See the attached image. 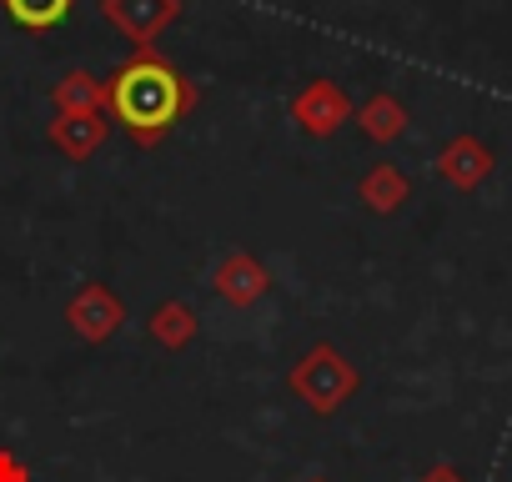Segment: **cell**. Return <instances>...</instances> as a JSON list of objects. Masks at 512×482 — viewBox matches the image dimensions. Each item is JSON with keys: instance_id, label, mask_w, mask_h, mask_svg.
Instances as JSON below:
<instances>
[{"instance_id": "4", "label": "cell", "mask_w": 512, "mask_h": 482, "mask_svg": "<svg viewBox=\"0 0 512 482\" xmlns=\"http://www.w3.org/2000/svg\"><path fill=\"white\" fill-rule=\"evenodd\" d=\"M211 287H216V297H221L226 307L246 312V307H256V302L272 292V272L256 262L251 252H231V257H221V267L211 272Z\"/></svg>"}, {"instance_id": "10", "label": "cell", "mask_w": 512, "mask_h": 482, "mask_svg": "<svg viewBox=\"0 0 512 482\" xmlns=\"http://www.w3.org/2000/svg\"><path fill=\"white\" fill-rule=\"evenodd\" d=\"M357 196L367 201V211H377V216H387V211H397L407 196H412V181L392 166V161H377L362 181H357Z\"/></svg>"}, {"instance_id": "14", "label": "cell", "mask_w": 512, "mask_h": 482, "mask_svg": "<svg viewBox=\"0 0 512 482\" xmlns=\"http://www.w3.org/2000/svg\"><path fill=\"white\" fill-rule=\"evenodd\" d=\"M0 482H31V467L11 447H0Z\"/></svg>"}, {"instance_id": "3", "label": "cell", "mask_w": 512, "mask_h": 482, "mask_svg": "<svg viewBox=\"0 0 512 482\" xmlns=\"http://www.w3.org/2000/svg\"><path fill=\"white\" fill-rule=\"evenodd\" d=\"M66 327L81 337V342H111L121 327H126V302L106 287V282H86L71 302H66Z\"/></svg>"}, {"instance_id": "7", "label": "cell", "mask_w": 512, "mask_h": 482, "mask_svg": "<svg viewBox=\"0 0 512 482\" xmlns=\"http://www.w3.org/2000/svg\"><path fill=\"white\" fill-rule=\"evenodd\" d=\"M437 176H442L447 186H457V191H477V186L492 176V151H487L477 136H457V141L442 146Z\"/></svg>"}, {"instance_id": "9", "label": "cell", "mask_w": 512, "mask_h": 482, "mask_svg": "<svg viewBox=\"0 0 512 482\" xmlns=\"http://www.w3.org/2000/svg\"><path fill=\"white\" fill-rule=\"evenodd\" d=\"M146 332H151V342H161L166 352H186V347L196 342L201 322H196V312H191L186 302H161V307H151Z\"/></svg>"}, {"instance_id": "11", "label": "cell", "mask_w": 512, "mask_h": 482, "mask_svg": "<svg viewBox=\"0 0 512 482\" xmlns=\"http://www.w3.org/2000/svg\"><path fill=\"white\" fill-rule=\"evenodd\" d=\"M357 126H362V136H372V141H397V136L407 131V106H402L397 96L377 91V96L362 106Z\"/></svg>"}, {"instance_id": "16", "label": "cell", "mask_w": 512, "mask_h": 482, "mask_svg": "<svg viewBox=\"0 0 512 482\" xmlns=\"http://www.w3.org/2000/svg\"><path fill=\"white\" fill-rule=\"evenodd\" d=\"M307 482H327V477H307Z\"/></svg>"}, {"instance_id": "6", "label": "cell", "mask_w": 512, "mask_h": 482, "mask_svg": "<svg viewBox=\"0 0 512 482\" xmlns=\"http://www.w3.org/2000/svg\"><path fill=\"white\" fill-rule=\"evenodd\" d=\"M101 11L121 36H131L136 46H151L161 36V26L176 21L181 0H101Z\"/></svg>"}, {"instance_id": "12", "label": "cell", "mask_w": 512, "mask_h": 482, "mask_svg": "<svg viewBox=\"0 0 512 482\" xmlns=\"http://www.w3.org/2000/svg\"><path fill=\"white\" fill-rule=\"evenodd\" d=\"M0 6H6V16L26 31H51L71 16L76 0H0Z\"/></svg>"}, {"instance_id": "13", "label": "cell", "mask_w": 512, "mask_h": 482, "mask_svg": "<svg viewBox=\"0 0 512 482\" xmlns=\"http://www.w3.org/2000/svg\"><path fill=\"white\" fill-rule=\"evenodd\" d=\"M106 106V81H96L91 71H71L56 86V111H101Z\"/></svg>"}, {"instance_id": "5", "label": "cell", "mask_w": 512, "mask_h": 482, "mask_svg": "<svg viewBox=\"0 0 512 482\" xmlns=\"http://www.w3.org/2000/svg\"><path fill=\"white\" fill-rule=\"evenodd\" d=\"M292 121L307 136H332V131H342V121H352V101L342 96V86L312 81V86H302L292 96Z\"/></svg>"}, {"instance_id": "1", "label": "cell", "mask_w": 512, "mask_h": 482, "mask_svg": "<svg viewBox=\"0 0 512 482\" xmlns=\"http://www.w3.org/2000/svg\"><path fill=\"white\" fill-rule=\"evenodd\" d=\"M201 101L196 81H186L166 56H156L151 46H141L126 66L111 71L106 81V111L121 121V131L136 146H161L171 136V126Z\"/></svg>"}, {"instance_id": "15", "label": "cell", "mask_w": 512, "mask_h": 482, "mask_svg": "<svg viewBox=\"0 0 512 482\" xmlns=\"http://www.w3.org/2000/svg\"><path fill=\"white\" fill-rule=\"evenodd\" d=\"M417 482H467V477H462V472H457L452 462H432V467H427V472H422Z\"/></svg>"}, {"instance_id": "8", "label": "cell", "mask_w": 512, "mask_h": 482, "mask_svg": "<svg viewBox=\"0 0 512 482\" xmlns=\"http://www.w3.org/2000/svg\"><path fill=\"white\" fill-rule=\"evenodd\" d=\"M51 141H56L61 156L91 161V156L101 151V141H106V121H101V111H56Z\"/></svg>"}, {"instance_id": "2", "label": "cell", "mask_w": 512, "mask_h": 482, "mask_svg": "<svg viewBox=\"0 0 512 482\" xmlns=\"http://www.w3.org/2000/svg\"><path fill=\"white\" fill-rule=\"evenodd\" d=\"M287 387H292V392L317 412V417H337V412L357 397L362 377H357V367L347 362V352H342V347L317 342V347H307V352H302V362L287 372Z\"/></svg>"}]
</instances>
